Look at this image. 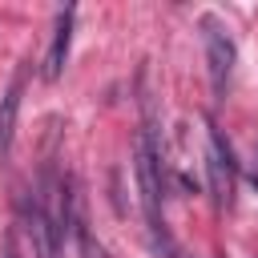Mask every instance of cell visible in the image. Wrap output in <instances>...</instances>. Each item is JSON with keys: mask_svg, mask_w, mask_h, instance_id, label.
Listing matches in <instances>:
<instances>
[{"mask_svg": "<svg viewBox=\"0 0 258 258\" xmlns=\"http://www.w3.org/2000/svg\"><path fill=\"white\" fill-rule=\"evenodd\" d=\"M133 169H137V189H141V210L149 222V234L157 238V246L165 250V258H177V246L165 230V214H161V198H165V165H161V149L153 141L149 129L137 133L133 145Z\"/></svg>", "mask_w": 258, "mask_h": 258, "instance_id": "cell-1", "label": "cell"}, {"mask_svg": "<svg viewBox=\"0 0 258 258\" xmlns=\"http://www.w3.org/2000/svg\"><path fill=\"white\" fill-rule=\"evenodd\" d=\"M202 48H206L210 89H214V97H226V85H230V73H234L238 48H234L230 28H226L218 16H202Z\"/></svg>", "mask_w": 258, "mask_h": 258, "instance_id": "cell-2", "label": "cell"}, {"mask_svg": "<svg viewBox=\"0 0 258 258\" xmlns=\"http://www.w3.org/2000/svg\"><path fill=\"white\" fill-rule=\"evenodd\" d=\"M206 137H210V153H206L210 194H214V206L222 210V206H230V198H234V177H238V169H234V153H230V145H226V137H222V129H218L214 121H210Z\"/></svg>", "mask_w": 258, "mask_h": 258, "instance_id": "cell-3", "label": "cell"}, {"mask_svg": "<svg viewBox=\"0 0 258 258\" xmlns=\"http://www.w3.org/2000/svg\"><path fill=\"white\" fill-rule=\"evenodd\" d=\"M24 226H28V238H32L36 258H60V246H64V226H60V218L44 206V198L24 202Z\"/></svg>", "mask_w": 258, "mask_h": 258, "instance_id": "cell-4", "label": "cell"}, {"mask_svg": "<svg viewBox=\"0 0 258 258\" xmlns=\"http://www.w3.org/2000/svg\"><path fill=\"white\" fill-rule=\"evenodd\" d=\"M73 20H77V8H60L56 12L52 44L44 52V81H56L64 73V60H69V48H73Z\"/></svg>", "mask_w": 258, "mask_h": 258, "instance_id": "cell-5", "label": "cell"}, {"mask_svg": "<svg viewBox=\"0 0 258 258\" xmlns=\"http://www.w3.org/2000/svg\"><path fill=\"white\" fill-rule=\"evenodd\" d=\"M20 97H24V69L12 77L8 93L0 97V157L12 153V137H16V117H20Z\"/></svg>", "mask_w": 258, "mask_h": 258, "instance_id": "cell-6", "label": "cell"}, {"mask_svg": "<svg viewBox=\"0 0 258 258\" xmlns=\"http://www.w3.org/2000/svg\"><path fill=\"white\" fill-rule=\"evenodd\" d=\"M4 258H20V254H16V242H12V238H8V250H4Z\"/></svg>", "mask_w": 258, "mask_h": 258, "instance_id": "cell-7", "label": "cell"}, {"mask_svg": "<svg viewBox=\"0 0 258 258\" xmlns=\"http://www.w3.org/2000/svg\"><path fill=\"white\" fill-rule=\"evenodd\" d=\"M254 161H258V141H254Z\"/></svg>", "mask_w": 258, "mask_h": 258, "instance_id": "cell-8", "label": "cell"}]
</instances>
